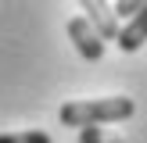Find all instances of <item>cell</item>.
<instances>
[{
    "label": "cell",
    "mask_w": 147,
    "mask_h": 143,
    "mask_svg": "<svg viewBox=\"0 0 147 143\" xmlns=\"http://www.w3.org/2000/svg\"><path fill=\"white\" fill-rule=\"evenodd\" d=\"M68 39L76 43V50L86 57V61H100V57H104V39L90 29L86 18H72L68 21Z\"/></svg>",
    "instance_id": "7a4b0ae2"
},
{
    "label": "cell",
    "mask_w": 147,
    "mask_h": 143,
    "mask_svg": "<svg viewBox=\"0 0 147 143\" xmlns=\"http://www.w3.org/2000/svg\"><path fill=\"white\" fill-rule=\"evenodd\" d=\"M115 43H119V50H126V54H136V50L147 43V4L129 18V25L119 29V39Z\"/></svg>",
    "instance_id": "277c9868"
},
{
    "label": "cell",
    "mask_w": 147,
    "mask_h": 143,
    "mask_svg": "<svg viewBox=\"0 0 147 143\" xmlns=\"http://www.w3.org/2000/svg\"><path fill=\"white\" fill-rule=\"evenodd\" d=\"M83 11H86V21H90V29L100 36V39H119V18L111 14V7L100 4V0H83Z\"/></svg>",
    "instance_id": "3957f363"
},
{
    "label": "cell",
    "mask_w": 147,
    "mask_h": 143,
    "mask_svg": "<svg viewBox=\"0 0 147 143\" xmlns=\"http://www.w3.org/2000/svg\"><path fill=\"white\" fill-rule=\"evenodd\" d=\"M140 7H144V0H122V4L111 7V14H115V18H133Z\"/></svg>",
    "instance_id": "52a82bcc"
},
{
    "label": "cell",
    "mask_w": 147,
    "mask_h": 143,
    "mask_svg": "<svg viewBox=\"0 0 147 143\" xmlns=\"http://www.w3.org/2000/svg\"><path fill=\"white\" fill-rule=\"evenodd\" d=\"M136 111L133 97H97V100H68L61 107V125L72 129H90V125H111V122H122Z\"/></svg>",
    "instance_id": "6da1fadb"
},
{
    "label": "cell",
    "mask_w": 147,
    "mask_h": 143,
    "mask_svg": "<svg viewBox=\"0 0 147 143\" xmlns=\"http://www.w3.org/2000/svg\"><path fill=\"white\" fill-rule=\"evenodd\" d=\"M79 143H122V140L104 132V129H97V125H90V129H79Z\"/></svg>",
    "instance_id": "8992f818"
},
{
    "label": "cell",
    "mask_w": 147,
    "mask_h": 143,
    "mask_svg": "<svg viewBox=\"0 0 147 143\" xmlns=\"http://www.w3.org/2000/svg\"><path fill=\"white\" fill-rule=\"evenodd\" d=\"M0 143H54V140L43 129H29V132H0Z\"/></svg>",
    "instance_id": "5b68a950"
}]
</instances>
